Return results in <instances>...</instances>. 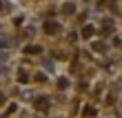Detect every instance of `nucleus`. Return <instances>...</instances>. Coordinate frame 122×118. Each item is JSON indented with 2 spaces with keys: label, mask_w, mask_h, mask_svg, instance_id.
Masks as SVG:
<instances>
[{
  "label": "nucleus",
  "mask_w": 122,
  "mask_h": 118,
  "mask_svg": "<svg viewBox=\"0 0 122 118\" xmlns=\"http://www.w3.org/2000/svg\"><path fill=\"white\" fill-rule=\"evenodd\" d=\"M45 31L47 34H58L60 31V25L53 22V20H47V22H45Z\"/></svg>",
  "instance_id": "f257e3e1"
},
{
  "label": "nucleus",
  "mask_w": 122,
  "mask_h": 118,
  "mask_svg": "<svg viewBox=\"0 0 122 118\" xmlns=\"http://www.w3.org/2000/svg\"><path fill=\"white\" fill-rule=\"evenodd\" d=\"M93 34H96V29H93L91 25H84L82 27V38H91Z\"/></svg>",
  "instance_id": "f03ea898"
},
{
  "label": "nucleus",
  "mask_w": 122,
  "mask_h": 118,
  "mask_svg": "<svg viewBox=\"0 0 122 118\" xmlns=\"http://www.w3.org/2000/svg\"><path fill=\"white\" fill-rule=\"evenodd\" d=\"M25 54H40V47L38 45H27L25 47Z\"/></svg>",
  "instance_id": "7ed1b4c3"
},
{
  "label": "nucleus",
  "mask_w": 122,
  "mask_h": 118,
  "mask_svg": "<svg viewBox=\"0 0 122 118\" xmlns=\"http://www.w3.org/2000/svg\"><path fill=\"white\" fill-rule=\"evenodd\" d=\"M62 11H64V13H69V16H71V13L76 11V7H73V2H67V5L62 7Z\"/></svg>",
  "instance_id": "20e7f679"
},
{
  "label": "nucleus",
  "mask_w": 122,
  "mask_h": 118,
  "mask_svg": "<svg viewBox=\"0 0 122 118\" xmlns=\"http://www.w3.org/2000/svg\"><path fill=\"white\" fill-rule=\"evenodd\" d=\"M47 107H49L47 98H40V100H38V109H47Z\"/></svg>",
  "instance_id": "39448f33"
},
{
  "label": "nucleus",
  "mask_w": 122,
  "mask_h": 118,
  "mask_svg": "<svg viewBox=\"0 0 122 118\" xmlns=\"http://www.w3.org/2000/svg\"><path fill=\"white\" fill-rule=\"evenodd\" d=\"M84 116H96V109L93 107H84Z\"/></svg>",
  "instance_id": "423d86ee"
},
{
  "label": "nucleus",
  "mask_w": 122,
  "mask_h": 118,
  "mask_svg": "<svg viewBox=\"0 0 122 118\" xmlns=\"http://www.w3.org/2000/svg\"><path fill=\"white\" fill-rule=\"evenodd\" d=\"M58 85H60V87H62V89H64V87H67V85H69V80H67V78H60V80H58Z\"/></svg>",
  "instance_id": "0eeeda50"
},
{
  "label": "nucleus",
  "mask_w": 122,
  "mask_h": 118,
  "mask_svg": "<svg viewBox=\"0 0 122 118\" xmlns=\"http://www.w3.org/2000/svg\"><path fill=\"white\" fill-rule=\"evenodd\" d=\"M7 45H9V40H5V38L0 40V47H7Z\"/></svg>",
  "instance_id": "6e6552de"
}]
</instances>
